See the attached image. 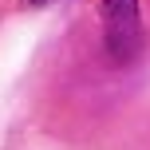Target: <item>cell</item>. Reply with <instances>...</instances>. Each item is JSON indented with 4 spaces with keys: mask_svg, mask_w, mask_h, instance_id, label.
<instances>
[{
    "mask_svg": "<svg viewBox=\"0 0 150 150\" xmlns=\"http://www.w3.org/2000/svg\"><path fill=\"white\" fill-rule=\"evenodd\" d=\"M103 44L115 63H130L142 52L138 0H103Z\"/></svg>",
    "mask_w": 150,
    "mask_h": 150,
    "instance_id": "1",
    "label": "cell"
}]
</instances>
